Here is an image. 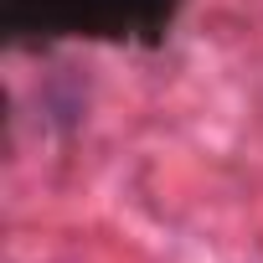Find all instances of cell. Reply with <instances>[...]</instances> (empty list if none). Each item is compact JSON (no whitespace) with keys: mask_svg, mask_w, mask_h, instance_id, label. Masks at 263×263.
Segmentation results:
<instances>
[{"mask_svg":"<svg viewBox=\"0 0 263 263\" xmlns=\"http://www.w3.org/2000/svg\"><path fill=\"white\" fill-rule=\"evenodd\" d=\"M181 0H0V26L11 42H155Z\"/></svg>","mask_w":263,"mask_h":263,"instance_id":"cell-1","label":"cell"}]
</instances>
